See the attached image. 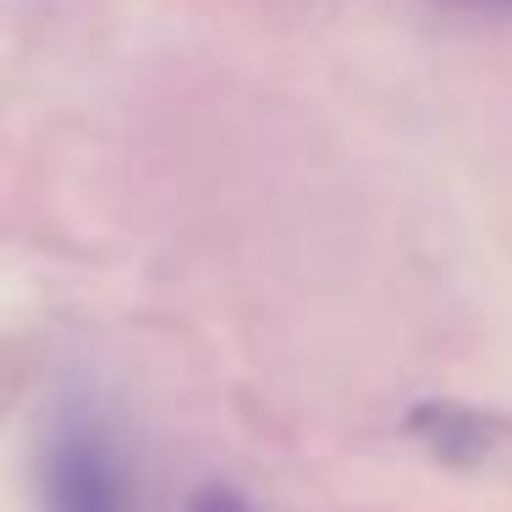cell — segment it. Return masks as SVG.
<instances>
[{"mask_svg":"<svg viewBox=\"0 0 512 512\" xmlns=\"http://www.w3.org/2000/svg\"><path fill=\"white\" fill-rule=\"evenodd\" d=\"M39 512H133V479L116 430L89 397L56 402L39 435Z\"/></svg>","mask_w":512,"mask_h":512,"instance_id":"obj_1","label":"cell"},{"mask_svg":"<svg viewBox=\"0 0 512 512\" xmlns=\"http://www.w3.org/2000/svg\"><path fill=\"white\" fill-rule=\"evenodd\" d=\"M468 6H490V12H512V0H468Z\"/></svg>","mask_w":512,"mask_h":512,"instance_id":"obj_4","label":"cell"},{"mask_svg":"<svg viewBox=\"0 0 512 512\" xmlns=\"http://www.w3.org/2000/svg\"><path fill=\"white\" fill-rule=\"evenodd\" d=\"M402 430H408L413 441L435 457V463H446V468H479L501 446L507 424H501L496 413H485V408H468V402L435 397V402H413L408 419H402Z\"/></svg>","mask_w":512,"mask_h":512,"instance_id":"obj_2","label":"cell"},{"mask_svg":"<svg viewBox=\"0 0 512 512\" xmlns=\"http://www.w3.org/2000/svg\"><path fill=\"white\" fill-rule=\"evenodd\" d=\"M188 512H254V507H248V501L237 496L232 485H204L199 496H193Z\"/></svg>","mask_w":512,"mask_h":512,"instance_id":"obj_3","label":"cell"}]
</instances>
